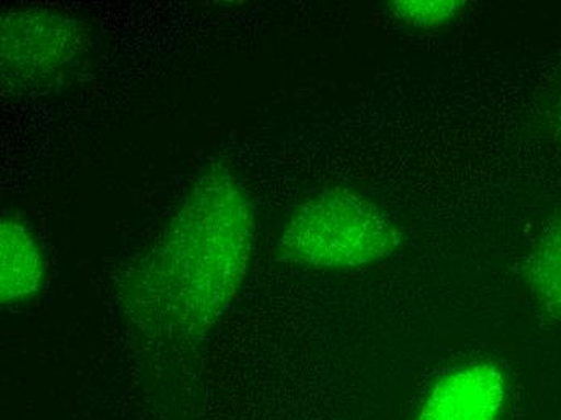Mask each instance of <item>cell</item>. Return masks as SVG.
Here are the masks:
<instances>
[{
  "label": "cell",
  "instance_id": "5",
  "mask_svg": "<svg viewBox=\"0 0 561 420\" xmlns=\"http://www.w3.org/2000/svg\"><path fill=\"white\" fill-rule=\"evenodd\" d=\"M46 264L39 242L19 218H3L0 225V299L22 303L41 292Z\"/></svg>",
  "mask_w": 561,
  "mask_h": 420
},
{
  "label": "cell",
  "instance_id": "4",
  "mask_svg": "<svg viewBox=\"0 0 561 420\" xmlns=\"http://www.w3.org/2000/svg\"><path fill=\"white\" fill-rule=\"evenodd\" d=\"M504 398L501 372L491 364H474L443 378L416 420H495Z\"/></svg>",
  "mask_w": 561,
  "mask_h": 420
},
{
  "label": "cell",
  "instance_id": "1",
  "mask_svg": "<svg viewBox=\"0 0 561 420\" xmlns=\"http://www.w3.org/2000/svg\"><path fill=\"white\" fill-rule=\"evenodd\" d=\"M253 240L255 215L244 188L224 170L205 173L126 280L129 316L149 333L201 338L241 290Z\"/></svg>",
  "mask_w": 561,
  "mask_h": 420
},
{
  "label": "cell",
  "instance_id": "6",
  "mask_svg": "<svg viewBox=\"0 0 561 420\" xmlns=\"http://www.w3.org/2000/svg\"><path fill=\"white\" fill-rule=\"evenodd\" d=\"M528 276L540 304L550 313L561 316V218L534 248Z\"/></svg>",
  "mask_w": 561,
  "mask_h": 420
},
{
  "label": "cell",
  "instance_id": "7",
  "mask_svg": "<svg viewBox=\"0 0 561 420\" xmlns=\"http://www.w3.org/2000/svg\"><path fill=\"white\" fill-rule=\"evenodd\" d=\"M391 10L397 19L415 26H437L457 15L461 3L454 0H407L392 2Z\"/></svg>",
  "mask_w": 561,
  "mask_h": 420
},
{
  "label": "cell",
  "instance_id": "3",
  "mask_svg": "<svg viewBox=\"0 0 561 420\" xmlns=\"http://www.w3.org/2000/svg\"><path fill=\"white\" fill-rule=\"evenodd\" d=\"M83 23L47 9H22L2 19V78L5 87L44 91L64 83L88 56Z\"/></svg>",
  "mask_w": 561,
  "mask_h": 420
},
{
  "label": "cell",
  "instance_id": "2",
  "mask_svg": "<svg viewBox=\"0 0 561 420\" xmlns=\"http://www.w3.org/2000/svg\"><path fill=\"white\" fill-rule=\"evenodd\" d=\"M399 231L385 212L347 188H328L297 207L279 240L283 261L302 268L357 269L388 258Z\"/></svg>",
  "mask_w": 561,
  "mask_h": 420
}]
</instances>
